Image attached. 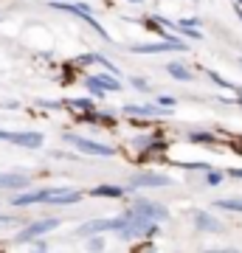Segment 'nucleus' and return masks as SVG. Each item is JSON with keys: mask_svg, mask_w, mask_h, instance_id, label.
<instances>
[{"mask_svg": "<svg viewBox=\"0 0 242 253\" xmlns=\"http://www.w3.org/2000/svg\"><path fill=\"white\" fill-rule=\"evenodd\" d=\"M158 234V222L149 217H144L141 211H135V208H130L127 211V222L124 228L118 231V236L124 239V242H130V239H138V236H152Z\"/></svg>", "mask_w": 242, "mask_h": 253, "instance_id": "obj_1", "label": "nucleus"}, {"mask_svg": "<svg viewBox=\"0 0 242 253\" xmlns=\"http://www.w3.org/2000/svg\"><path fill=\"white\" fill-rule=\"evenodd\" d=\"M65 144L76 146L82 155H96V158H110V155L116 152L113 146L107 144H99V141H90V138H82V135H73V132H62Z\"/></svg>", "mask_w": 242, "mask_h": 253, "instance_id": "obj_2", "label": "nucleus"}, {"mask_svg": "<svg viewBox=\"0 0 242 253\" xmlns=\"http://www.w3.org/2000/svg\"><path fill=\"white\" fill-rule=\"evenodd\" d=\"M51 6H54V9H62V11H71V14H76V17H82L90 28H93V31H96V34L101 37V40H110V34L104 31V28H101L99 20L90 14V9L85 6V3H68V0H62V3H51Z\"/></svg>", "mask_w": 242, "mask_h": 253, "instance_id": "obj_3", "label": "nucleus"}, {"mask_svg": "<svg viewBox=\"0 0 242 253\" xmlns=\"http://www.w3.org/2000/svg\"><path fill=\"white\" fill-rule=\"evenodd\" d=\"M54 228H59V219H37V222H31V225H26L23 231H20L17 236H14V242L23 245V242H34L37 236H45L48 231H54Z\"/></svg>", "mask_w": 242, "mask_h": 253, "instance_id": "obj_4", "label": "nucleus"}, {"mask_svg": "<svg viewBox=\"0 0 242 253\" xmlns=\"http://www.w3.org/2000/svg\"><path fill=\"white\" fill-rule=\"evenodd\" d=\"M0 141L14 146H26V149H40L43 146V132H9V129H0Z\"/></svg>", "mask_w": 242, "mask_h": 253, "instance_id": "obj_5", "label": "nucleus"}, {"mask_svg": "<svg viewBox=\"0 0 242 253\" xmlns=\"http://www.w3.org/2000/svg\"><path fill=\"white\" fill-rule=\"evenodd\" d=\"M127 222V214L124 217H113V219H90V222H85V225H79V234H99V231H121Z\"/></svg>", "mask_w": 242, "mask_h": 253, "instance_id": "obj_6", "label": "nucleus"}, {"mask_svg": "<svg viewBox=\"0 0 242 253\" xmlns=\"http://www.w3.org/2000/svg\"><path fill=\"white\" fill-rule=\"evenodd\" d=\"M172 177L166 174H158V172H141V174H133L130 177V189H146V186H169Z\"/></svg>", "mask_w": 242, "mask_h": 253, "instance_id": "obj_7", "label": "nucleus"}, {"mask_svg": "<svg viewBox=\"0 0 242 253\" xmlns=\"http://www.w3.org/2000/svg\"><path fill=\"white\" fill-rule=\"evenodd\" d=\"M82 191L76 189H45V203L51 206H71V203H79Z\"/></svg>", "mask_w": 242, "mask_h": 253, "instance_id": "obj_8", "label": "nucleus"}, {"mask_svg": "<svg viewBox=\"0 0 242 253\" xmlns=\"http://www.w3.org/2000/svg\"><path fill=\"white\" fill-rule=\"evenodd\" d=\"M135 54H163V51H186L183 40H166V42H149V45H133Z\"/></svg>", "mask_w": 242, "mask_h": 253, "instance_id": "obj_9", "label": "nucleus"}, {"mask_svg": "<svg viewBox=\"0 0 242 253\" xmlns=\"http://www.w3.org/2000/svg\"><path fill=\"white\" fill-rule=\"evenodd\" d=\"M135 211H141L144 217H149V219H155V222H163V219L169 217V211L163 206H158V203H152V200H135Z\"/></svg>", "mask_w": 242, "mask_h": 253, "instance_id": "obj_10", "label": "nucleus"}, {"mask_svg": "<svg viewBox=\"0 0 242 253\" xmlns=\"http://www.w3.org/2000/svg\"><path fill=\"white\" fill-rule=\"evenodd\" d=\"M124 113L127 116H163L166 107H161V104H124Z\"/></svg>", "mask_w": 242, "mask_h": 253, "instance_id": "obj_11", "label": "nucleus"}, {"mask_svg": "<svg viewBox=\"0 0 242 253\" xmlns=\"http://www.w3.org/2000/svg\"><path fill=\"white\" fill-rule=\"evenodd\" d=\"M28 174L20 172H0V189H26Z\"/></svg>", "mask_w": 242, "mask_h": 253, "instance_id": "obj_12", "label": "nucleus"}, {"mask_svg": "<svg viewBox=\"0 0 242 253\" xmlns=\"http://www.w3.org/2000/svg\"><path fill=\"white\" fill-rule=\"evenodd\" d=\"M34 203H45V189L23 191V194H14L11 197V206H34Z\"/></svg>", "mask_w": 242, "mask_h": 253, "instance_id": "obj_13", "label": "nucleus"}, {"mask_svg": "<svg viewBox=\"0 0 242 253\" xmlns=\"http://www.w3.org/2000/svg\"><path fill=\"white\" fill-rule=\"evenodd\" d=\"M194 225L200 228V231H223V225H220V219H214L211 214H206V211H197L194 214Z\"/></svg>", "mask_w": 242, "mask_h": 253, "instance_id": "obj_14", "label": "nucleus"}, {"mask_svg": "<svg viewBox=\"0 0 242 253\" xmlns=\"http://www.w3.org/2000/svg\"><path fill=\"white\" fill-rule=\"evenodd\" d=\"M90 194H93V197H113V200H118V197H124L127 191L121 189V186H96Z\"/></svg>", "mask_w": 242, "mask_h": 253, "instance_id": "obj_15", "label": "nucleus"}, {"mask_svg": "<svg viewBox=\"0 0 242 253\" xmlns=\"http://www.w3.org/2000/svg\"><path fill=\"white\" fill-rule=\"evenodd\" d=\"M166 71H169L172 79H178V82H192V71H189L186 65H180V62H169V65H166Z\"/></svg>", "mask_w": 242, "mask_h": 253, "instance_id": "obj_16", "label": "nucleus"}, {"mask_svg": "<svg viewBox=\"0 0 242 253\" xmlns=\"http://www.w3.org/2000/svg\"><path fill=\"white\" fill-rule=\"evenodd\" d=\"M65 107L85 116V113H90V110H93V101H90V99H68V101H65Z\"/></svg>", "mask_w": 242, "mask_h": 253, "instance_id": "obj_17", "label": "nucleus"}, {"mask_svg": "<svg viewBox=\"0 0 242 253\" xmlns=\"http://www.w3.org/2000/svg\"><path fill=\"white\" fill-rule=\"evenodd\" d=\"M96 79L101 82V87H104L107 93H118V90H121V82H118V76H113V73H110V76H96Z\"/></svg>", "mask_w": 242, "mask_h": 253, "instance_id": "obj_18", "label": "nucleus"}, {"mask_svg": "<svg viewBox=\"0 0 242 253\" xmlns=\"http://www.w3.org/2000/svg\"><path fill=\"white\" fill-rule=\"evenodd\" d=\"M85 121H90V124H99V126H113L116 124V121H113V116H96V113H93V110H90V113H85Z\"/></svg>", "mask_w": 242, "mask_h": 253, "instance_id": "obj_19", "label": "nucleus"}, {"mask_svg": "<svg viewBox=\"0 0 242 253\" xmlns=\"http://www.w3.org/2000/svg\"><path fill=\"white\" fill-rule=\"evenodd\" d=\"M214 206L223 208V211H240V214H242V200H237V197H234V200H217Z\"/></svg>", "mask_w": 242, "mask_h": 253, "instance_id": "obj_20", "label": "nucleus"}, {"mask_svg": "<svg viewBox=\"0 0 242 253\" xmlns=\"http://www.w3.org/2000/svg\"><path fill=\"white\" fill-rule=\"evenodd\" d=\"M85 87H88L90 93H93V96H104V87H101V82L96 79V76H88V79H85Z\"/></svg>", "mask_w": 242, "mask_h": 253, "instance_id": "obj_21", "label": "nucleus"}, {"mask_svg": "<svg viewBox=\"0 0 242 253\" xmlns=\"http://www.w3.org/2000/svg\"><path fill=\"white\" fill-rule=\"evenodd\" d=\"M189 141L192 144H214V135L211 132H189Z\"/></svg>", "mask_w": 242, "mask_h": 253, "instance_id": "obj_22", "label": "nucleus"}, {"mask_svg": "<svg viewBox=\"0 0 242 253\" xmlns=\"http://www.w3.org/2000/svg\"><path fill=\"white\" fill-rule=\"evenodd\" d=\"M155 101H158L161 107H166V110H172V107H175V104H178V99H172V96H158V99H155Z\"/></svg>", "mask_w": 242, "mask_h": 253, "instance_id": "obj_23", "label": "nucleus"}, {"mask_svg": "<svg viewBox=\"0 0 242 253\" xmlns=\"http://www.w3.org/2000/svg\"><path fill=\"white\" fill-rule=\"evenodd\" d=\"M206 180H208V186H217V183H223V172H208Z\"/></svg>", "mask_w": 242, "mask_h": 253, "instance_id": "obj_24", "label": "nucleus"}, {"mask_svg": "<svg viewBox=\"0 0 242 253\" xmlns=\"http://www.w3.org/2000/svg\"><path fill=\"white\" fill-rule=\"evenodd\" d=\"M133 87H135V90H141V93L149 90V84H146V82H144L141 76H135V79H133Z\"/></svg>", "mask_w": 242, "mask_h": 253, "instance_id": "obj_25", "label": "nucleus"}, {"mask_svg": "<svg viewBox=\"0 0 242 253\" xmlns=\"http://www.w3.org/2000/svg\"><path fill=\"white\" fill-rule=\"evenodd\" d=\"M20 217H0V228H9V225H17Z\"/></svg>", "mask_w": 242, "mask_h": 253, "instance_id": "obj_26", "label": "nucleus"}, {"mask_svg": "<svg viewBox=\"0 0 242 253\" xmlns=\"http://www.w3.org/2000/svg\"><path fill=\"white\" fill-rule=\"evenodd\" d=\"M88 248H90V251H101V248H104V239L96 236V239H90V242H88Z\"/></svg>", "mask_w": 242, "mask_h": 253, "instance_id": "obj_27", "label": "nucleus"}, {"mask_svg": "<svg viewBox=\"0 0 242 253\" xmlns=\"http://www.w3.org/2000/svg\"><path fill=\"white\" fill-rule=\"evenodd\" d=\"M34 248H37V251H45V248H48V245H45L43 239H34Z\"/></svg>", "mask_w": 242, "mask_h": 253, "instance_id": "obj_28", "label": "nucleus"}, {"mask_svg": "<svg viewBox=\"0 0 242 253\" xmlns=\"http://www.w3.org/2000/svg\"><path fill=\"white\" fill-rule=\"evenodd\" d=\"M228 174L231 177H242V169H228Z\"/></svg>", "mask_w": 242, "mask_h": 253, "instance_id": "obj_29", "label": "nucleus"}, {"mask_svg": "<svg viewBox=\"0 0 242 253\" xmlns=\"http://www.w3.org/2000/svg\"><path fill=\"white\" fill-rule=\"evenodd\" d=\"M133 3H141V0H133Z\"/></svg>", "mask_w": 242, "mask_h": 253, "instance_id": "obj_30", "label": "nucleus"}, {"mask_svg": "<svg viewBox=\"0 0 242 253\" xmlns=\"http://www.w3.org/2000/svg\"><path fill=\"white\" fill-rule=\"evenodd\" d=\"M237 3H242V0H237Z\"/></svg>", "mask_w": 242, "mask_h": 253, "instance_id": "obj_31", "label": "nucleus"}]
</instances>
